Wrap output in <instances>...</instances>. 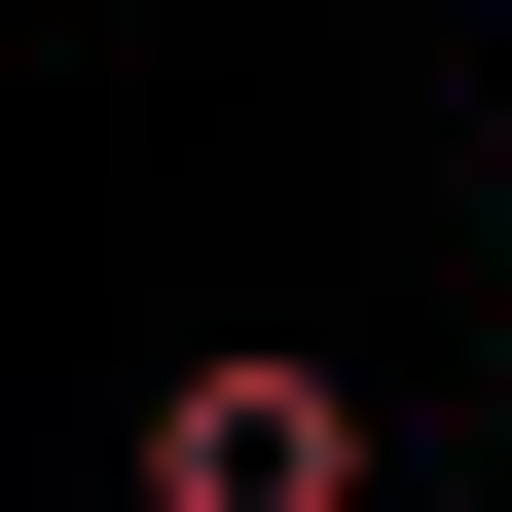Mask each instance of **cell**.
<instances>
[{
  "instance_id": "6da1fadb",
  "label": "cell",
  "mask_w": 512,
  "mask_h": 512,
  "mask_svg": "<svg viewBox=\"0 0 512 512\" xmlns=\"http://www.w3.org/2000/svg\"><path fill=\"white\" fill-rule=\"evenodd\" d=\"M366 476H403V439H366V366H293V330H220L147 403V512H366Z\"/></svg>"
},
{
  "instance_id": "7a4b0ae2",
  "label": "cell",
  "mask_w": 512,
  "mask_h": 512,
  "mask_svg": "<svg viewBox=\"0 0 512 512\" xmlns=\"http://www.w3.org/2000/svg\"><path fill=\"white\" fill-rule=\"evenodd\" d=\"M476 37H512V0H476Z\"/></svg>"
}]
</instances>
